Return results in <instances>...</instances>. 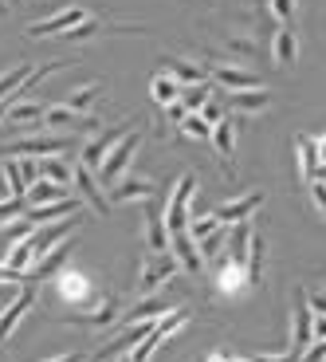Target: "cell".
I'll return each mask as SVG.
<instances>
[{
    "instance_id": "cell-28",
    "label": "cell",
    "mask_w": 326,
    "mask_h": 362,
    "mask_svg": "<svg viewBox=\"0 0 326 362\" xmlns=\"http://www.w3.org/2000/svg\"><path fill=\"white\" fill-rule=\"evenodd\" d=\"M263 256H267V240H263V233L255 228L252 245H248V260H244V276H248L252 288H260V284H263Z\"/></svg>"
},
{
    "instance_id": "cell-41",
    "label": "cell",
    "mask_w": 326,
    "mask_h": 362,
    "mask_svg": "<svg viewBox=\"0 0 326 362\" xmlns=\"http://www.w3.org/2000/svg\"><path fill=\"white\" fill-rule=\"evenodd\" d=\"M16 165H20L24 185H36V181H40V158H24V162H16Z\"/></svg>"
},
{
    "instance_id": "cell-24",
    "label": "cell",
    "mask_w": 326,
    "mask_h": 362,
    "mask_svg": "<svg viewBox=\"0 0 326 362\" xmlns=\"http://www.w3.org/2000/svg\"><path fill=\"white\" fill-rule=\"evenodd\" d=\"M165 71L181 83V87L209 83V67H205V64H193V59H177V55H165Z\"/></svg>"
},
{
    "instance_id": "cell-29",
    "label": "cell",
    "mask_w": 326,
    "mask_h": 362,
    "mask_svg": "<svg viewBox=\"0 0 326 362\" xmlns=\"http://www.w3.org/2000/svg\"><path fill=\"white\" fill-rule=\"evenodd\" d=\"M99 95H102V83L99 79H91V83H83V87H75V90H67L64 99V107L67 110H79V115H87V110L95 107V103H99Z\"/></svg>"
},
{
    "instance_id": "cell-36",
    "label": "cell",
    "mask_w": 326,
    "mask_h": 362,
    "mask_svg": "<svg viewBox=\"0 0 326 362\" xmlns=\"http://www.w3.org/2000/svg\"><path fill=\"white\" fill-rule=\"evenodd\" d=\"M267 12H272L275 24H291L299 12V0H267Z\"/></svg>"
},
{
    "instance_id": "cell-47",
    "label": "cell",
    "mask_w": 326,
    "mask_h": 362,
    "mask_svg": "<svg viewBox=\"0 0 326 362\" xmlns=\"http://www.w3.org/2000/svg\"><path fill=\"white\" fill-rule=\"evenodd\" d=\"M244 358H248V362H295V358H287V354H279V358H272V354H255V351H248Z\"/></svg>"
},
{
    "instance_id": "cell-49",
    "label": "cell",
    "mask_w": 326,
    "mask_h": 362,
    "mask_svg": "<svg viewBox=\"0 0 326 362\" xmlns=\"http://www.w3.org/2000/svg\"><path fill=\"white\" fill-rule=\"evenodd\" d=\"M8 12H12V4L8 0H0V16H8Z\"/></svg>"
},
{
    "instance_id": "cell-48",
    "label": "cell",
    "mask_w": 326,
    "mask_h": 362,
    "mask_svg": "<svg viewBox=\"0 0 326 362\" xmlns=\"http://www.w3.org/2000/svg\"><path fill=\"white\" fill-rule=\"evenodd\" d=\"M47 362H83L79 354H64V358H47Z\"/></svg>"
},
{
    "instance_id": "cell-43",
    "label": "cell",
    "mask_w": 326,
    "mask_h": 362,
    "mask_svg": "<svg viewBox=\"0 0 326 362\" xmlns=\"http://www.w3.org/2000/svg\"><path fill=\"white\" fill-rule=\"evenodd\" d=\"M307 308H310V315H326V291H307Z\"/></svg>"
},
{
    "instance_id": "cell-10",
    "label": "cell",
    "mask_w": 326,
    "mask_h": 362,
    "mask_svg": "<svg viewBox=\"0 0 326 362\" xmlns=\"http://www.w3.org/2000/svg\"><path fill=\"white\" fill-rule=\"evenodd\" d=\"M310 323H315V315H310L307 299L295 296V311H291V346H287V358L299 362V354L310 346Z\"/></svg>"
},
{
    "instance_id": "cell-25",
    "label": "cell",
    "mask_w": 326,
    "mask_h": 362,
    "mask_svg": "<svg viewBox=\"0 0 326 362\" xmlns=\"http://www.w3.org/2000/svg\"><path fill=\"white\" fill-rule=\"evenodd\" d=\"M145 240H150V252H169V233H165L162 209L154 205V197L145 201Z\"/></svg>"
},
{
    "instance_id": "cell-23",
    "label": "cell",
    "mask_w": 326,
    "mask_h": 362,
    "mask_svg": "<svg viewBox=\"0 0 326 362\" xmlns=\"http://www.w3.org/2000/svg\"><path fill=\"white\" fill-rule=\"evenodd\" d=\"M40 118H44V103H40V99H20V103H8L4 122H8V127H20L28 134V130L40 127Z\"/></svg>"
},
{
    "instance_id": "cell-6",
    "label": "cell",
    "mask_w": 326,
    "mask_h": 362,
    "mask_svg": "<svg viewBox=\"0 0 326 362\" xmlns=\"http://www.w3.org/2000/svg\"><path fill=\"white\" fill-rule=\"evenodd\" d=\"M236 138H240V118H220L217 127H212V138H209V146L217 150V158H220V170L232 177V162H236Z\"/></svg>"
},
{
    "instance_id": "cell-17",
    "label": "cell",
    "mask_w": 326,
    "mask_h": 362,
    "mask_svg": "<svg viewBox=\"0 0 326 362\" xmlns=\"http://www.w3.org/2000/svg\"><path fill=\"white\" fill-rule=\"evenodd\" d=\"M36 296H40L36 288H24V291H20V296L8 303V308L0 311V343H4V339H12V331H16L20 323H24L28 311L36 308Z\"/></svg>"
},
{
    "instance_id": "cell-13",
    "label": "cell",
    "mask_w": 326,
    "mask_h": 362,
    "mask_svg": "<svg viewBox=\"0 0 326 362\" xmlns=\"http://www.w3.org/2000/svg\"><path fill=\"white\" fill-rule=\"evenodd\" d=\"M295 162H299V181L310 185V181H326V165L318 162V150H315V138L299 134L295 138Z\"/></svg>"
},
{
    "instance_id": "cell-14",
    "label": "cell",
    "mask_w": 326,
    "mask_h": 362,
    "mask_svg": "<svg viewBox=\"0 0 326 362\" xmlns=\"http://www.w3.org/2000/svg\"><path fill=\"white\" fill-rule=\"evenodd\" d=\"M40 127H44V130H71V127L99 130V118L79 115V110H67L64 103H55V107H44V118H40Z\"/></svg>"
},
{
    "instance_id": "cell-19",
    "label": "cell",
    "mask_w": 326,
    "mask_h": 362,
    "mask_svg": "<svg viewBox=\"0 0 326 362\" xmlns=\"http://www.w3.org/2000/svg\"><path fill=\"white\" fill-rule=\"evenodd\" d=\"M157 193V181L154 177H130V181H114L107 189L110 205H122V201H150Z\"/></svg>"
},
{
    "instance_id": "cell-2",
    "label": "cell",
    "mask_w": 326,
    "mask_h": 362,
    "mask_svg": "<svg viewBox=\"0 0 326 362\" xmlns=\"http://www.w3.org/2000/svg\"><path fill=\"white\" fill-rule=\"evenodd\" d=\"M193 193H197V173H185V177H177V185H173L169 201H165L162 209V221H165V233L177 236L189 228V201Z\"/></svg>"
},
{
    "instance_id": "cell-33",
    "label": "cell",
    "mask_w": 326,
    "mask_h": 362,
    "mask_svg": "<svg viewBox=\"0 0 326 362\" xmlns=\"http://www.w3.org/2000/svg\"><path fill=\"white\" fill-rule=\"evenodd\" d=\"M181 130L193 138V142H209V138H212V127H209V122H205V118L197 115V110H189V115H185Z\"/></svg>"
},
{
    "instance_id": "cell-15",
    "label": "cell",
    "mask_w": 326,
    "mask_h": 362,
    "mask_svg": "<svg viewBox=\"0 0 326 362\" xmlns=\"http://www.w3.org/2000/svg\"><path fill=\"white\" fill-rule=\"evenodd\" d=\"M83 197H64V201H52V205H32L28 209V225H52V221H67V217H79Z\"/></svg>"
},
{
    "instance_id": "cell-21",
    "label": "cell",
    "mask_w": 326,
    "mask_h": 362,
    "mask_svg": "<svg viewBox=\"0 0 326 362\" xmlns=\"http://www.w3.org/2000/svg\"><path fill=\"white\" fill-rule=\"evenodd\" d=\"M71 252H75V240H71V236H64L52 252H44L32 268H28V280H47V276H55V272L67 264V256H71Z\"/></svg>"
},
{
    "instance_id": "cell-4",
    "label": "cell",
    "mask_w": 326,
    "mask_h": 362,
    "mask_svg": "<svg viewBox=\"0 0 326 362\" xmlns=\"http://www.w3.org/2000/svg\"><path fill=\"white\" fill-rule=\"evenodd\" d=\"M75 138L67 134H24L20 142L4 146L0 154L4 158H52V154H64V150H71Z\"/></svg>"
},
{
    "instance_id": "cell-3",
    "label": "cell",
    "mask_w": 326,
    "mask_h": 362,
    "mask_svg": "<svg viewBox=\"0 0 326 362\" xmlns=\"http://www.w3.org/2000/svg\"><path fill=\"white\" fill-rule=\"evenodd\" d=\"M177 260L173 252H150L142 260V276H138V291L142 296H154V291H165L173 280H177Z\"/></svg>"
},
{
    "instance_id": "cell-18",
    "label": "cell",
    "mask_w": 326,
    "mask_h": 362,
    "mask_svg": "<svg viewBox=\"0 0 326 362\" xmlns=\"http://www.w3.org/2000/svg\"><path fill=\"white\" fill-rule=\"evenodd\" d=\"M75 189L83 193V201L99 213V217H107L110 213V201H107V193H102V185H99V177H95V170H87V165H75Z\"/></svg>"
},
{
    "instance_id": "cell-31",
    "label": "cell",
    "mask_w": 326,
    "mask_h": 362,
    "mask_svg": "<svg viewBox=\"0 0 326 362\" xmlns=\"http://www.w3.org/2000/svg\"><path fill=\"white\" fill-rule=\"evenodd\" d=\"M40 177L55 181V185H71V181H75V165H67L59 154H52V158H40Z\"/></svg>"
},
{
    "instance_id": "cell-11",
    "label": "cell",
    "mask_w": 326,
    "mask_h": 362,
    "mask_svg": "<svg viewBox=\"0 0 326 362\" xmlns=\"http://www.w3.org/2000/svg\"><path fill=\"white\" fill-rule=\"evenodd\" d=\"M134 127H138V118H126L122 127H114V130H107V134H99L95 142H87V146H83V158H79V162L87 165V170H99V162L110 154V146H114V142H122V138H126Z\"/></svg>"
},
{
    "instance_id": "cell-1",
    "label": "cell",
    "mask_w": 326,
    "mask_h": 362,
    "mask_svg": "<svg viewBox=\"0 0 326 362\" xmlns=\"http://www.w3.org/2000/svg\"><path fill=\"white\" fill-rule=\"evenodd\" d=\"M138 150H142V130H138V127L130 130V134L122 138V142L110 146V154L102 158L99 170H95V177H99V185H102V193H107L110 185H114V181H122V173L130 170V162L138 158Z\"/></svg>"
},
{
    "instance_id": "cell-22",
    "label": "cell",
    "mask_w": 326,
    "mask_h": 362,
    "mask_svg": "<svg viewBox=\"0 0 326 362\" xmlns=\"http://www.w3.org/2000/svg\"><path fill=\"white\" fill-rule=\"evenodd\" d=\"M224 103L240 115H263L272 107V90L267 87H252V90H224Z\"/></svg>"
},
{
    "instance_id": "cell-16",
    "label": "cell",
    "mask_w": 326,
    "mask_h": 362,
    "mask_svg": "<svg viewBox=\"0 0 326 362\" xmlns=\"http://www.w3.org/2000/svg\"><path fill=\"white\" fill-rule=\"evenodd\" d=\"M209 264H212V288H220V291H228V296H232V291H240V288L248 284V276H244V264L228 260L224 252H217Z\"/></svg>"
},
{
    "instance_id": "cell-38",
    "label": "cell",
    "mask_w": 326,
    "mask_h": 362,
    "mask_svg": "<svg viewBox=\"0 0 326 362\" xmlns=\"http://www.w3.org/2000/svg\"><path fill=\"white\" fill-rule=\"evenodd\" d=\"M220 228V221L212 217V213H205V217H197V221H189V228H185V233L193 236V240H205V236H212Z\"/></svg>"
},
{
    "instance_id": "cell-8",
    "label": "cell",
    "mask_w": 326,
    "mask_h": 362,
    "mask_svg": "<svg viewBox=\"0 0 326 362\" xmlns=\"http://www.w3.org/2000/svg\"><path fill=\"white\" fill-rule=\"evenodd\" d=\"M263 201H267V193H263V189H248L244 197L217 205V209H212V217H217L220 225H240V221H252V213H255V209H263Z\"/></svg>"
},
{
    "instance_id": "cell-39",
    "label": "cell",
    "mask_w": 326,
    "mask_h": 362,
    "mask_svg": "<svg viewBox=\"0 0 326 362\" xmlns=\"http://www.w3.org/2000/svg\"><path fill=\"white\" fill-rule=\"evenodd\" d=\"M28 201L24 197H0V225H12L16 217H24Z\"/></svg>"
},
{
    "instance_id": "cell-50",
    "label": "cell",
    "mask_w": 326,
    "mask_h": 362,
    "mask_svg": "<svg viewBox=\"0 0 326 362\" xmlns=\"http://www.w3.org/2000/svg\"><path fill=\"white\" fill-rule=\"evenodd\" d=\"M114 362H130V354H118V358Z\"/></svg>"
},
{
    "instance_id": "cell-20",
    "label": "cell",
    "mask_w": 326,
    "mask_h": 362,
    "mask_svg": "<svg viewBox=\"0 0 326 362\" xmlns=\"http://www.w3.org/2000/svg\"><path fill=\"white\" fill-rule=\"evenodd\" d=\"M169 311H173V303H169V299H162V296L154 291V296H145L142 303H134L126 315H118V327H126V323H157V319L169 315Z\"/></svg>"
},
{
    "instance_id": "cell-7",
    "label": "cell",
    "mask_w": 326,
    "mask_h": 362,
    "mask_svg": "<svg viewBox=\"0 0 326 362\" xmlns=\"http://www.w3.org/2000/svg\"><path fill=\"white\" fill-rule=\"evenodd\" d=\"M83 16H87V8H83V4H67V8L52 12V16L36 20V24H28V36H32V40H44V36H64L67 28H75Z\"/></svg>"
},
{
    "instance_id": "cell-12",
    "label": "cell",
    "mask_w": 326,
    "mask_h": 362,
    "mask_svg": "<svg viewBox=\"0 0 326 362\" xmlns=\"http://www.w3.org/2000/svg\"><path fill=\"white\" fill-rule=\"evenodd\" d=\"M169 252H173V260H177V268H181L185 276H193V280H200V276H205V260H200L197 240H193L189 233L169 236Z\"/></svg>"
},
{
    "instance_id": "cell-37",
    "label": "cell",
    "mask_w": 326,
    "mask_h": 362,
    "mask_svg": "<svg viewBox=\"0 0 326 362\" xmlns=\"http://www.w3.org/2000/svg\"><path fill=\"white\" fill-rule=\"evenodd\" d=\"M181 103L185 110H200L209 103V83H197V87H181Z\"/></svg>"
},
{
    "instance_id": "cell-34",
    "label": "cell",
    "mask_w": 326,
    "mask_h": 362,
    "mask_svg": "<svg viewBox=\"0 0 326 362\" xmlns=\"http://www.w3.org/2000/svg\"><path fill=\"white\" fill-rule=\"evenodd\" d=\"M0 173H4V185H8L4 197H24L28 185H24V177H20V165L16 162H4V165H0Z\"/></svg>"
},
{
    "instance_id": "cell-51",
    "label": "cell",
    "mask_w": 326,
    "mask_h": 362,
    "mask_svg": "<svg viewBox=\"0 0 326 362\" xmlns=\"http://www.w3.org/2000/svg\"><path fill=\"white\" fill-rule=\"evenodd\" d=\"M322 362H326V358H322Z\"/></svg>"
},
{
    "instance_id": "cell-42",
    "label": "cell",
    "mask_w": 326,
    "mask_h": 362,
    "mask_svg": "<svg viewBox=\"0 0 326 362\" xmlns=\"http://www.w3.org/2000/svg\"><path fill=\"white\" fill-rule=\"evenodd\" d=\"M197 115H200V118H205V122H209V127H217L220 118H224V107H220V103H217V99H209V103H205V107H200V110H197Z\"/></svg>"
},
{
    "instance_id": "cell-45",
    "label": "cell",
    "mask_w": 326,
    "mask_h": 362,
    "mask_svg": "<svg viewBox=\"0 0 326 362\" xmlns=\"http://www.w3.org/2000/svg\"><path fill=\"white\" fill-rule=\"evenodd\" d=\"M307 189H310V201L322 209V217H326V181H310Z\"/></svg>"
},
{
    "instance_id": "cell-46",
    "label": "cell",
    "mask_w": 326,
    "mask_h": 362,
    "mask_svg": "<svg viewBox=\"0 0 326 362\" xmlns=\"http://www.w3.org/2000/svg\"><path fill=\"white\" fill-rule=\"evenodd\" d=\"M24 280H28L24 272H12L8 264H0V284H24Z\"/></svg>"
},
{
    "instance_id": "cell-5",
    "label": "cell",
    "mask_w": 326,
    "mask_h": 362,
    "mask_svg": "<svg viewBox=\"0 0 326 362\" xmlns=\"http://www.w3.org/2000/svg\"><path fill=\"white\" fill-rule=\"evenodd\" d=\"M189 323V311H169V315H162L154 327H150V335L142 339V343L134 346V354H130V362H150L157 354V346L165 343V339L173 335V331H181V327Z\"/></svg>"
},
{
    "instance_id": "cell-30",
    "label": "cell",
    "mask_w": 326,
    "mask_h": 362,
    "mask_svg": "<svg viewBox=\"0 0 326 362\" xmlns=\"http://www.w3.org/2000/svg\"><path fill=\"white\" fill-rule=\"evenodd\" d=\"M150 99H154V103H162V107H169V103H177V99H181V83L173 79L169 71H157L154 79H150Z\"/></svg>"
},
{
    "instance_id": "cell-44",
    "label": "cell",
    "mask_w": 326,
    "mask_h": 362,
    "mask_svg": "<svg viewBox=\"0 0 326 362\" xmlns=\"http://www.w3.org/2000/svg\"><path fill=\"white\" fill-rule=\"evenodd\" d=\"M185 115H189V110H185V103H181V99L165 107V118H169V127H181V122H185Z\"/></svg>"
},
{
    "instance_id": "cell-9",
    "label": "cell",
    "mask_w": 326,
    "mask_h": 362,
    "mask_svg": "<svg viewBox=\"0 0 326 362\" xmlns=\"http://www.w3.org/2000/svg\"><path fill=\"white\" fill-rule=\"evenodd\" d=\"M209 79L224 90H252L263 87V79L252 71V67H240V64H212L209 67Z\"/></svg>"
},
{
    "instance_id": "cell-32",
    "label": "cell",
    "mask_w": 326,
    "mask_h": 362,
    "mask_svg": "<svg viewBox=\"0 0 326 362\" xmlns=\"http://www.w3.org/2000/svg\"><path fill=\"white\" fill-rule=\"evenodd\" d=\"M55 288H59V296H64V299H87V296H91V284H87V276H79V272L59 276Z\"/></svg>"
},
{
    "instance_id": "cell-40",
    "label": "cell",
    "mask_w": 326,
    "mask_h": 362,
    "mask_svg": "<svg viewBox=\"0 0 326 362\" xmlns=\"http://www.w3.org/2000/svg\"><path fill=\"white\" fill-rule=\"evenodd\" d=\"M224 47H228V52H236V55H248V59H252V55L260 52L252 36H244V40H240V36H224Z\"/></svg>"
},
{
    "instance_id": "cell-35",
    "label": "cell",
    "mask_w": 326,
    "mask_h": 362,
    "mask_svg": "<svg viewBox=\"0 0 326 362\" xmlns=\"http://www.w3.org/2000/svg\"><path fill=\"white\" fill-rule=\"evenodd\" d=\"M24 75H28L24 64H12L8 71H0V99H12V90L24 83Z\"/></svg>"
},
{
    "instance_id": "cell-27",
    "label": "cell",
    "mask_w": 326,
    "mask_h": 362,
    "mask_svg": "<svg viewBox=\"0 0 326 362\" xmlns=\"http://www.w3.org/2000/svg\"><path fill=\"white\" fill-rule=\"evenodd\" d=\"M64 197H75L71 185H55V181H47V177H40L36 185H28V193H24L28 209L32 205H52V201H64Z\"/></svg>"
},
{
    "instance_id": "cell-26",
    "label": "cell",
    "mask_w": 326,
    "mask_h": 362,
    "mask_svg": "<svg viewBox=\"0 0 326 362\" xmlns=\"http://www.w3.org/2000/svg\"><path fill=\"white\" fill-rule=\"evenodd\" d=\"M272 55H275V64H279V67H295V59H299V36H295V28H291V24L275 28Z\"/></svg>"
}]
</instances>
